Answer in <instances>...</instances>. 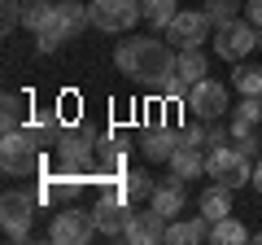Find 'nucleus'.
Returning <instances> with one entry per match:
<instances>
[{"instance_id": "obj_16", "label": "nucleus", "mask_w": 262, "mask_h": 245, "mask_svg": "<svg viewBox=\"0 0 262 245\" xmlns=\"http://www.w3.org/2000/svg\"><path fill=\"white\" fill-rule=\"evenodd\" d=\"M206 171V158H201V145H179L170 153V175L175 179H201Z\"/></svg>"}, {"instance_id": "obj_25", "label": "nucleus", "mask_w": 262, "mask_h": 245, "mask_svg": "<svg viewBox=\"0 0 262 245\" xmlns=\"http://www.w3.org/2000/svg\"><path fill=\"white\" fill-rule=\"evenodd\" d=\"M232 84H236V92L241 96H262V66H236L232 70Z\"/></svg>"}, {"instance_id": "obj_8", "label": "nucleus", "mask_w": 262, "mask_h": 245, "mask_svg": "<svg viewBox=\"0 0 262 245\" xmlns=\"http://www.w3.org/2000/svg\"><path fill=\"white\" fill-rule=\"evenodd\" d=\"M210 35H214V22H210L206 9H179L175 22L166 27V39L175 48H201Z\"/></svg>"}, {"instance_id": "obj_6", "label": "nucleus", "mask_w": 262, "mask_h": 245, "mask_svg": "<svg viewBox=\"0 0 262 245\" xmlns=\"http://www.w3.org/2000/svg\"><path fill=\"white\" fill-rule=\"evenodd\" d=\"M258 48V27H253L249 18H236L227 22V27H214V53L223 57V62H245V57Z\"/></svg>"}, {"instance_id": "obj_18", "label": "nucleus", "mask_w": 262, "mask_h": 245, "mask_svg": "<svg viewBox=\"0 0 262 245\" xmlns=\"http://www.w3.org/2000/svg\"><path fill=\"white\" fill-rule=\"evenodd\" d=\"M57 22V0H27L22 5V27L27 31H44V27H53Z\"/></svg>"}, {"instance_id": "obj_17", "label": "nucleus", "mask_w": 262, "mask_h": 245, "mask_svg": "<svg viewBox=\"0 0 262 245\" xmlns=\"http://www.w3.org/2000/svg\"><path fill=\"white\" fill-rule=\"evenodd\" d=\"M196 210H201L210 223L227 219V215H232V189H223V184H210V189L201 193V201H196Z\"/></svg>"}, {"instance_id": "obj_3", "label": "nucleus", "mask_w": 262, "mask_h": 245, "mask_svg": "<svg viewBox=\"0 0 262 245\" xmlns=\"http://www.w3.org/2000/svg\"><path fill=\"white\" fill-rule=\"evenodd\" d=\"M206 175L214 179V184H223V189H245V184H253V167H249V158H245L236 145H219V149L206 153Z\"/></svg>"}, {"instance_id": "obj_30", "label": "nucleus", "mask_w": 262, "mask_h": 245, "mask_svg": "<svg viewBox=\"0 0 262 245\" xmlns=\"http://www.w3.org/2000/svg\"><path fill=\"white\" fill-rule=\"evenodd\" d=\"M188 88H192V84H188V79L175 70V75H166V79L158 84V92L166 96V101H184V96H188Z\"/></svg>"}, {"instance_id": "obj_34", "label": "nucleus", "mask_w": 262, "mask_h": 245, "mask_svg": "<svg viewBox=\"0 0 262 245\" xmlns=\"http://www.w3.org/2000/svg\"><path fill=\"white\" fill-rule=\"evenodd\" d=\"M253 241H258V245H262V232H253Z\"/></svg>"}, {"instance_id": "obj_5", "label": "nucleus", "mask_w": 262, "mask_h": 245, "mask_svg": "<svg viewBox=\"0 0 262 245\" xmlns=\"http://www.w3.org/2000/svg\"><path fill=\"white\" fill-rule=\"evenodd\" d=\"M184 110L192 114V118H201V122H214V118H223V114L232 110L227 84H219V79H196V84L188 88V96H184Z\"/></svg>"}, {"instance_id": "obj_9", "label": "nucleus", "mask_w": 262, "mask_h": 245, "mask_svg": "<svg viewBox=\"0 0 262 245\" xmlns=\"http://www.w3.org/2000/svg\"><path fill=\"white\" fill-rule=\"evenodd\" d=\"M0 219H5V236H9V241H27L31 219H35V197L22 193V189H9L0 197Z\"/></svg>"}, {"instance_id": "obj_32", "label": "nucleus", "mask_w": 262, "mask_h": 245, "mask_svg": "<svg viewBox=\"0 0 262 245\" xmlns=\"http://www.w3.org/2000/svg\"><path fill=\"white\" fill-rule=\"evenodd\" d=\"M245 18H249L253 27L262 31V0H245Z\"/></svg>"}, {"instance_id": "obj_23", "label": "nucleus", "mask_w": 262, "mask_h": 245, "mask_svg": "<svg viewBox=\"0 0 262 245\" xmlns=\"http://www.w3.org/2000/svg\"><path fill=\"white\" fill-rule=\"evenodd\" d=\"M57 18L75 31V35L83 27H92V13H88V5H79V0H57Z\"/></svg>"}, {"instance_id": "obj_21", "label": "nucleus", "mask_w": 262, "mask_h": 245, "mask_svg": "<svg viewBox=\"0 0 262 245\" xmlns=\"http://www.w3.org/2000/svg\"><path fill=\"white\" fill-rule=\"evenodd\" d=\"M140 9H144V22L149 27L166 31L175 22V13H179V0H140Z\"/></svg>"}, {"instance_id": "obj_14", "label": "nucleus", "mask_w": 262, "mask_h": 245, "mask_svg": "<svg viewBox=\"0 0 262 245\" xmlns=\"http://www.w3.org/2000/svg\"><path fill=\"white\" fill-rule=\"evenodd\" d=\"M149 206H153V210H162V215H166V219H175L179 210L188 206V193H184V179H175V175H170V179H162L158 189H153V197H149Z\"/></svg>"}, {"instance_id": "obj_2", "label": "nucleus", "mask_w": 262, "mask_h": 245, "mask_svg": "<svg viewBox=\"0 0 262 245\" xmlns=\"http://www.w3.org/2000/svg\"><path fill=\"white\" fill-rule=\"evenodd\" d=\"M0 167H5V175H18V179H35L44 175V145L35 140V136L22 127V132H9L0 136Z\"/></svg>"}, {"instance_id": "obj_15", "label": "nucleus", "mask_w": 262, "mask_h": 245, "mask_svg": "<svg viewBox=\"0 0 262 245\" xmlns=\"http://www.w3.org/2000/svg\"><path fill=\"white\" fill-rule=\"evenodd\" d=\"M210 219L206 215H192L184 223H166V245H196V241H210Z\"/></svg>"}, {"instance_id": "obj_12", "label": "nucleus", "mask_w": 262, "mask_h": 245, "mask_svg": "<svg viewBox=\"0 0 262 245\" xmlns=\"http://www.w3.org/2000/svg\"><path fill=\"white\" fill-rule=\"evenodd\" d=\"M96 184H101V179H122L127 175V158H122V145L114 140V136H96Z\"/></svg>"}, {"instance_id": "obj_22", "label": "nucleus", "mask_w": 262, "mask_h": 245, "mask_svg": "<svg viewBox=\"0 0 262 245\" xmlns=\"http://www.w3.org/2000/svg\"><path fill=\"white\" fill-rule=\"evenodd\" d=\"M210 241L214 245H241V241H249V232H245V223L236 215H227V219H219V223L210 228Z\"/></svg>"}, {"instance_id": "obj_4", "label": "nucleus", "mask_w": 262, "mask_h": 245, "mask_svg": "<svg viewBox=\"0 0 262 245\" xmlns=\"http://www.w3.org/2000/svg\"><path fill=\"white\" fill-rule=\"evenodd\" d=\"M88 13H92V27L105 35H131L136 22H144L140 0H92Z\"/></svg>"}, {"instance_id": "obj_19", "label": "nucleus", "mask_w": 262, "mask_h": 245, "mask_svg": "<svg viewBox=\"0 0 262 245\" xmlns=\"http://www.w3.org/2000/svg\"><path fill=\"white\" fill-rule=\"evenodd\" d=\"M27 127V101H22L18 92H5V101H0V132H22Z\"/></svg>"}, {"instance_id": "obj_33", "label": "nucleus", "mask_w": 262, "mask_h": 245, "mask_svg": "<svg viewBox=\"0 0 262 245\" xmlns=\"http://www.w3.org/2000/svg\"><path fill=\"white\" fill-rule=\"evenodd\" d=\"M253 189L262 193V158H258V167H253Z\"/></svg>"}, {"instance_id": "obj_11", "label": "nucleus", "mask_w": 262, "mask_h": 245, "mask_svg": "<svg viewBox=\"0 0 262 245\" xmlns=\"http://www.w3.org/2000/svg\"><path fill=\"white\" fill-rule=\"evenodd\" d=\"M92 215H96V232L101 236L122 241V232H127V223H131V201L127 197H101Z\"/></svg>"}, {"instance_id": "obj_28", "label": "nucleus", "mask_w": 262, "mask_h": 245, "mask_svg": "<svg viewBox=\"0 0 262 245\" xmlns=\"http://www.w3.org/2000/svg\"><path fill=\"white\" fill-rule=\"evenodd\" d=\"M22 5H27V0H0V31H5V35H13V31L22 27Z\"/></svg>"}, {"instance_id": "obj_1", "label": "nucleus", "mask_w": 262, "mask_h": 245, "mask_svg": "<svg viewBox=\"0 0 262 245\" xmlns=\"http://www.w3.org/2000/svg\"><path fill=\"white\" fill-rule=\"evenodd\" d=\"M175 62H179V48L170 39H158V35H131L114 53L118 75L136 79V84H149V88H158L166 75H175Z\"/></svg>"}, {"instance_id": "obj_7", "label": "nucleus", "mask_w": 262, "mask_h": 245, "mask_svg": "<svg viewBox=\"0 0 262 245\" xmlns=\"http://www.w3.org/2000/svg\"><path fill=\"white\" fill-rule=\"evenodd\" d=\"M96 236V215L92 210H79V206H66L53 215V228H48V241L57 245H88Z\"/></svg>"}, {"instance_id": "obj_24", "label": "nucleus", "mask_w": 262, "mask_h": 245, "mask_svg": "<svg viewBox=\"0 0 262 245\" xmlns=\"http://www.w3.org/2000/svg\"><path fill=\"white\" fill-rule=\"evenodd\" d=\"M122 184H127V201H149L153 189H158V179H153L149 171H127Z\"/></svg>"}, {"instance_id": "obj_35", "label": "nucleus", "mask_w": 262, "mask_h": 245, "mask_svg": "<svg viewBox=\"0 0 262 245\" xmlns=\"http://www.w3.org/2000/svg\"><path fill=\"white\" fill-rule=\"evenodd\" d=\"M258 48H262V31H258Z\"/></svg>"}, {"instance_id": "obj_26", "label": "nucleus", "mask_w": 262, "mask_h": 245, "mask_svg": "<svg viewBox=\"0 0 262 245\" xmlns=\"http://www.w3.org/2000/svg\"><path fill=\"white\" fill-rule=\"evenodd\" d=\"M66 39H75V31H70V27H66L61 18H57L53 27H44V31L35 35V48H39V53H57V48H61Z\"/></svg>"}, {"instance_id": "obj_27", "label": "nucleus", "mask_w": 262, "mask_h": 245, "mask_svg": "<svg viewBox=\"0 0 262 245\" xmlns=\"http://www.w3.org/2000/svg\"><path fill=\"white\" fill-rule=\"evenodd\" d=\"M245 9V0H206V13L214 27H227V22H236Z\"/></svg>"}, {"instance_id": "obj_31", "label": "nucleus", "mask_w": 262, "mask_h": 245, "mask_svg": "<svg viewBox=\"0 0 262 245\" xmlns=\"http://www.w3.org/2000/svg\"><path fill=\"white\" fill-rule=\"evenodd\" d=\"M232 140V127H223V122H206V149H219V145H227Z\"/></svg>"}, {"instance_id": "obj_10", "label": "nucleus", "mask_w": 262, "mask_h": 245, "mask_svg": "<svg viewBox=\"0 0 262 245\" xmlns=\"http://www.w3.org/2000/svg\"><path fill=\"white\" fill-rule=\"evenodd\" d=\"M166 223L170 219L162 215V210H131V223H127V232H122V241H131V245H158V241H166Z\"/></svg>"}, {"instance_id": "obj_20", "label": "nucleus", "mask_w": 262, "mask_h": 245, "mask_svg": "<svg viewBox=\"0 0 262 245\" xmlns=\"http://www.w3.org/2000/svg\"><path fill=\"white\" fill-rule=\"evenodd\" d=\"M175 70L188 79V84H196V79H206V75H210V62H206V53H201V48H179Z\"/></svg>"}, {"instance_id": "obj_13", "label": "nucleus", "mask_w": 262, "mask_h": 245, "mask_svg": "<svg viewBox=\"0 0 262 245\" xmlns=\"http://www.w3.org/2000/svg\"><path fill=\"white\" fill-rule=\"evenodd\" d=\"M140 149H144L149 162H170V153L179 149V132L175 127H149L140 136Z\"/></svg>"}, {"instance_id": "obj_29", "label": "nucleus", "mask_w": 262, "mask_h": 245, "mask_svg": "<svg viewBox=\"0 0 262 245\" xmlns=\"http://www.w3.org/2000/svg\"><path fill=\"white\" fill-rule=\"evenodd\" d=\"M232 122H249V127H258V122H262V96H241Z\"/></svg>"}]
</instances>
